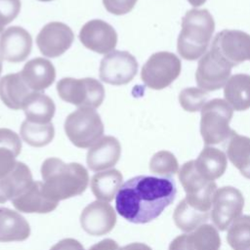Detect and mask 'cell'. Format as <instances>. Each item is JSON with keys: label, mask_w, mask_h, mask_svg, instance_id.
<instances>
[{"label": "cell", "mask_w": 250, "mask_h": 250, "mask_svg": "<svg viewBox=\"0 0 250 250\" xmlns=\"http://www.w3.org/2000/svg\"><path fill=\"white\" fill-rule=\"evenodd\" d=\"M193 7H198V6H201L202 4L205 3L206 0H188Z\"/></svg>", "instance_id": "40"}, {"label": "cell", "mask_w": 250, "mask_h": 250, "mask_svg": "<svg viewBox=\"0 0 250 250\" xmlns=\"http://www.w3.org/2000/svg\"><path fill=\"white\" fill-rule=\"evenodd\" d=\"M64 132L75 146L87 148L103 137L104 124L95 109L78 108L65 118Z\"/></svg>", "instance_id": "5"}, {"label": "cell", "mask_w": 250, "mask_h": 250, "mask_svg": "<svg viewBox=\"0 0 250 250\" xmlns=\"http://www.w3.org/2000/svg\"><path fill=\"white\" fill-rule=\"evenodd\" d=\"M32 49V37L21 26L6 28L0 35V58L9 62H23Z\"/></svg>", "instance_id": "16"}, {"label": "cell", "mask_w": 250, "mask_h": 250, "mask_svg": "<svg viewBox=\"0 0 250 250\" xmlns=\"http://www.w3.org/2000/svg\"><path fill=\"white\" fill-rule=\"evenodd\" d=\"M1 71H2V60L0 58V74H1Z\"/></svg>", "instance_id": "41"}, {"label": "cell", "mask_w": 250, "mask_h": 250, "mask_svg": "<svg viewBox=\"0 0 250 250\" xmlns=\"http://www.w3.org/2000/svg\"><path fill=\"white\" fill-rule=\"evenodd\" d=\"M119 250H152V249L145 243L133 242V243H130L128 245H125V246L119 248Z\"/></svg>", "instance_id": "39"}, {"label": "cell", "mask_w": 250, "mask_h": 250, "mask_svg": "<svg viewBox=\"0 0 250 250\" xmlns=\"http://www.w3.org/2000/svg\"><path fill=\"white\" fill-rule=\"evenodd\" d=\"M215 29L212 15L206 9H191L182 21L177 49L183 59L194 61L207 51Z\"/></svg>", "instance_id": "3"}, {"label": "cell", "mask_w": 250, "mask_h": 250, "mask_svg": "<svg viewBox=\"0 0 250 250\" xmlns=\"http://www.w3.org/2000/svg\"><path fill=\"white\" fill-rule=\"evenodd\" d=\"M138 72L136 58L127 51H112L105 55L100 64L99 75L103 82L124 85L134 79Z\"/></svg>", "instance_id": "9"}, {"label": "cell", "mask_w": 250, "mask_h": 250, "mask_svg": "<svg viewBox=\"0 0 250 250\" xmlns=\"http://www.w3.org/2000/svg\"><path fill=\"white\" fill-rule=\"evenodd\" d=\"M121 155V145L112 136L102 137L87 152V165L95 172L113 167Z\"/></svg>", "instance_id": "18"}, {"label": "cell", "mask_w": 250, "mask_h": 250, "mask_svg": "<svg viewBox=\"0 0 250 250\" xmlns=\"http://www.w3.org/2000/svg\"><path fill=\"white\" fill-rule=\"evenodd\" d=\"M21 75L33 92H41L55 81L56 69L49 60L35 58L24 64Z\"/></svg>", "instance_id": "20"}, {"label": "cell", "mask_w": 250, "mask_h": 250, "mask_svg": "<svg viewBox=\"0 0 250 250\" xmlns=\"http://www.w3.org/2000/svg\"><path fill=\"white\" fill-rule=\"evenodd\" d=\"M232 66L210 49L199 60L195 72L198 87L205 91H215L226 85Z\"/></svg>", "instance_id": "10"}, {"label": "cell", "mask_w": 250, "mask_h": 250, "mask_svg": "<svg viewBox=\"0 0 250 250\" xmlns=\"http://www.w3.org/2000/svg\"><path fill=\"white\" fill-rule=\"evenodd\" d=\"M21 0H0V33L21 12Z\"/></svg>", "instance_id": "35"}, {"label": "cell", "mask_w": 250, "mask_h": 250, "mask_svg": "<svg viewBox=\"0 0 250 250\" xmlns=\"http://www.w3.org/2000/svg\"><path fill=\"white\" fill-rule=\"evenodd\" d=\"M221 238L217 229L204 224L189 233L177 236L169 245V250H219Z\"/></svg>", "instance_id": "17"}, {"label": "cell", "mask_w": 250, "mask_h": 250, "mask_svg": "<svg viewBox=\"0 0 250 250\" xmlns=\"http://www.w3.org/2000/svg\"><path fill=\"white\" fill-rule=\"evenodd\" d=\"M32 183V174L29 168L24 163L18 161L12 171L0 178V203L19 196Z\"/></svg>", "instance_id": "21"}, {"label": "cell", "mask_w": 250, "mask_h": 250, "mask_svg": "<svg viewBox=\"0 0 250 250\" xmlns=\"http://www.w3.org/2000/svg\"><path fill=\"white\" fill-rule=\"evenodd\" d=\"M211 207V200L186 196L174 211V223L183 231L189 232L208 221Z\"/></svg>", "instance_id": "15"}, {"label": "cell", "mask_w": 250, "mask_h": 250, "mask_svg": "<svg viewBox=\"0 0 250 250\" xmlns=\"http://www.w3.org/2000/svg\"><path fill=\"white\" fill-rule=\"evenodd\" d=\"M57 92L60 98L80 108L99 107L104 99V88L95 78L65 77L57 83Z\"/></svg>", "instance_id": "6"}, {"label": "cell", "mask_w": 250, "mask_h": 250, "mask_svg": "<svg viewBox=\"0 0 250 250\" xmlns=\"http://www.w3.org/2000/svg\"><path fill=\"white\" fill-rule=\"evenodd\" d=\"M176 193L173 179L141 175L121 186L116 194L115 208L125 220L133 224H146L174 201Z\"/></svg>", "instance_id": "1"}, {"label": "cell", "mask_w": 250, "mask_h": 250, "mask_svg": "<svg viewBox=\"0 0 250 250\" xmlns=\"http://www.w3.org/2000/svg\"><path fill=\"white\" fill-rule=\"evenodd\" d=\"M179 180L188 196L213 198L217 189L215 182L205 180L195 169L194 160L186 162L179 170Z\"/></svg>", "instance_id": "22"}, {"label": "cell", "mask_w": 250, "mask_h": 250, "mask_svg": "<svg viewBox=\"0 0 250 250\" xmlns=\"http://www.w3.org/2000/svg\"><path fill=\"white\" fill-rule=\"evenodd\" d=\"M209 95L207 91L200 88H186L179 95V102L182 107L189 112L202 109L207 103Z\"/></svg>", "instance_id": "34"}, {"label": "cell", "mask_w": 250, "mask_h": 250, "mask_svg": "<svg viewBox=\"0 0 250 250\" xmlns=\"http://www.w3.org/2000/svg\"><path fill=\"white\" fill-rule=\"evenodd\" d=\"M149 170L151 173L170 177L179 172V164L175 155L168 150H160L153 154L149 162Z\"/></svg>", "instance_id": "33"}, {"label": "cell", "mask_w": 250, "mask_h": 250, "mask_svg": "<svg viewBox=\"0 0 250 250\" xmlns=\"http://www.w3.org/2000/svg\"><path fill=\"white\" fill-rule=\"evenodd\" d=\"M227 240L233 250H250V216L243 215L229 227Z\"/></svg>", "instance_id": "32"}, {"label": "cell", "mask_w": 250, "mask_h": 250, "mask_svg": "<svg viewBox=\"0 0 250 250\" xmlns=\"http://www.w3.org/2000/svg\"><path fill=\"white\" fill-rule=\"evenodd\" d=\"M228 165L227 155L222 150L205 146L198 157L194 160V166L197 172L207 181L214 182L220 178L226 171Z\"/></svg>", "instance_id": "25"}, {"label": "cell", "mask_w": 250, "mask_h": 250, "mask_svg": "<svg viewBox=\"0 0 250 250\" xmlns=\"http://www.w3.org/2000/svg\"><path fill=\"white\" fill-rule=\"evenodd\" d=\"M211 49L234 66L250 60V35L240 30H222L215 36Z\"/></svg>", "instance_id": "11"}, {"label": "cell", "mask_w": 250, "mask_h": 250, "mask_svg": "<svg viewBox=\"0 0 250 250\" xmlns=\"http://www.w3.org/2000/svg\"><path fill=\"white\" fill-rule=\"evenodd\" d=\"M181 73V61L173 53L157 52L152 54L142 67L144 83L153 90L168 87Z\"/></svg>", "instance_id": "7"}, {"label": "cell", "mask_w": 250, "mask_h": 250, "mask_svg": "<svg viewBox=\"0 0 250 250\" xmlns=\"http://www.w3.org/2000/svg\"><path fill=\"white\" fill-rule=\"evenodd\" d=\"M80 224L90 235L101 236L112 230L116 224V214L110 204L96 200L83 209Z\"/></svg>", "instance_id": "14"}, {"label": "cell", "mask_w": 250, "mask_h": 250, "mask_svg": "<svg viewBox=\"0 0 250 250\" xmlns=\"http://www.w3.org/2000/svg\"><path fill=\"white\" fill-rule=\"evenodd\" d=\"M41 176L45 192L58 202L83 193L89 184L88 171L83 165L64 163L57 157L44 160Z\"/></svg>", "instance_id": "2"}, {"label": "cell", "mask_w": 250, "mask_h": 250, "mask_svg": "<svg viewBox=\"0 0 250 250\" xmlns=\"http://www.w3.org/2000/svg\"><path fill=\"white\" fill-rule=\"evenodd\" d=\"M227 155L240 173L250 179V138L232 131L229 138Z\"/></svg>", "instance_id": "30"}, {"label": "cell", "mask_w": 250, "mask_h": 250, "mask_svg": "<svg viewBox=\"0 0 250 250\" xmlns=\"http://www.w3.org/2000/svg\"><path fill=\"white\" fill-rule=\"evenodd\" d=\"M31 93L33 91L24 82L21 72L10 73L0 79V99L11 109L22 108L25 100Z\"/></svg>", "instance_id": "23"}, {"label": "cell", "mask_w": 250, "mask_h": 250, "mask_svg": "<svg viewBox=\"0 0 250 250\" xmlns=\"http://www.w3.org/2000/svg\"><path fill=\"white\" fill-rule=\"evenodd\" d=\"M244 198L239 189L233 187H222L216 189L211 209V220L220 230H226L231 223L240 217Z\"/></svg>", "instance_id": "8"}, {"label": "cell", "mask_w": 250, "mask_h": 250, "mask_svg": "<svg viewBox=\"0 0 250 250\" xmlns=\"http://www.w3.org/2000/svg\"><path fill=\"white\" fill-rule=\"evenodd\" d=\"M20 133L21 139L27 145L34 147H41L53 141L55 128L52 122L40 124L24 120L21 125Z\"/></svg>", "instance_id": "31"}, {"label": "cell", "mask_w": 250, "mask_h": 250, "mask_svg": "<svg viewBox=\"0 0 250 250\" xmlns=\"http://www.w3.org/2000/svg\"><path fill=\"white\" fill-rule=\"evenodd\" d=\"M79 39L87 49L106 54L116 47L117 33L109 23L102 20H91L81 27Z\"/></svg>", "instance_id": "13"}, {"label": "cell", "mask_w": 250, "mask_h": 250, "mask_svg": "<svg viewBox=\"0 0 250 250\" xmlns=\"http://www.w3.org/2000/svg\"><path fill=\"white\" fill-rule=\"evenodd\" d=\"M233 109L226 100L214 99L205 104L201 109L200 133L205 145H217L231 135L229 121Z\"/></svg>", "instance_id": "4"}, {"label": "cell", "mask_w": 250, "mask_h": 250, "mask_svg": "<svg viewBox=\"0 0 250 250\" xmlns=\"http://www.w3.org/2000/svg\"><path fill=\"white\" fill-rule=\"evenodd\" d=\"M138 0H103L105 10L113 15H125L133 10Z\"/></svg>", "instance_id": "36"}, {"label": "cell", "mask_w": 250, "mask_h": 250, "mask_svg": "<svg viewBox=\"0 0 250 250\" xmlns=\"http://www.w3.org/2000/svg\"><path fill=\"white\" fill-rule=\"evenodd\" d=\"M50 250H84V247L74 238H64L52 246Z\"/></svg>", "instance_id": "37"}, {"label": "cell", "mask_w": 250, "mask_h": 250, "mask_svg": "<svg viewBox=\"0 0 250 250\" xmlns=\"http://www.w3.org/2000/svg\"><path fill=\"white\" fill-rule=\"evenodd\" d=\"M39 1H42V2H49V1H53V0H39Z\"/></svg>", "instance_id": "42"}, {"label": "cell", "mask_w": 250, "mask_h": 250, "mask_svg": "<svg viewBox=\"0 0 250 250\" xmlns=\"http://www.w3.org/2000/svg\"><path fill=\"white\" fill-rule=\"evenodd\" d=\"M73 40L74 34L68 25L52 21L42 27L36 37V44L43 56L57 58L70 48Z\"/></svg>", "instance_id": "12"}, {"label": "cell", "mask_w": 250, "mask_h": 250, "mask_svg": "<svg viewBox=\"0 0 250 250\" xmlns=\"http://www.w3.org/2000/svg\"><path fill=\"white\" fill-rule=\"evenodd\" d=\"M89 250H119V246L113 239L105 238L91 246Z\"/></svg>", "instance_id": "38"}, {"label": "cell", "mask_w": 250, "mask_h": 250, "mask_svg": "<svg viewBox=\"0 0 250 250\" xmlns=\"http://www.w3.org/2000/svg\"><path fill=\"white\" fill-rule=\"evenodd\" d=\"M22 109L27 121L46 124L50 123L55 115L54 101L41 92L31 93L25 100Z\"/></svg>", "instance_id": "27"}, {"label": "cell", "mask_w": 250, "mask_h": 250, "mask_svg": "<svg viewBox=\"0 0 250 250\" xmlns=\"http://www.w3.org/2000/svg\"><path fill=\"white\" fill-rule=\"evenodd\" d=\"M123 176L116 169L96 173L91 180V189L97 199L104 202L111 201L122 186Z\"/></svg>", "instance_id": "28"}, {"label": "cell", "mask_w": 250, "mask_h": 250, "mask_svg": "<svg viewBox=\"0 0 250 250\" xmlns=\"http://www.w3.org/2000/svg\"><path fill=\"white\" fill-rule=\"evenodd\" d=\"M30 234L27 221L20 213L0 207V242L23 241Z\"/></svg>", "instance_id": "24"}, {"label": "cell", "mask_w": 250, "mask_h": 250, "mask_svg": "<svg viewBox=\"0 0 250 250\" xmlns=\"http://www.w3.org/2000/svg\"><path fill=\"white\" fill-rule=\"evenodd\" d=\"M21 151L19 135L8 129L0 128V178L13 170L17 164L16 157Z\"/></svg>", "instance_id": "29"}, {"label": "cell", "mask_w": 250, "mask_h": 250, "mask_svg": "<svg viewBox=\"0 0 250 250\" xmlns=\"http://www.w3.org/2000/svg\"><path fill=\"white\" fill-rule=\"evenodd\" d=\"M226 101L234 110H245L250 107V75L234 74L229 77L224 88Z\"/></svg>", "instance_id": "26"}, {"label": "cell", "mask_w": 250, "mask_h": 250, "mask_svg": "<svg viewBox=\"0 0 250 250\" xmlns=\"http://www.w3.org/2000/svg\"><path fill=\"white\" fill-rule=\"evenodd\" d=\"M14 207L23 213L45 214L54 211L59 202L50 198L44 190L43 182H33L21 194L12 199Z\"/></svg>", "instance_id": "19"}]
</instances>
